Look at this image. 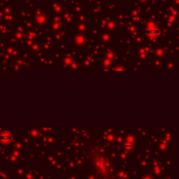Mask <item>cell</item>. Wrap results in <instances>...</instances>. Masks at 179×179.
<instances>
[{
    "label": "cell",
    "instance_id": "1",
    "mask_svg": "<svg viewBox=\"0 0 179 179\" xmlns=\"http://www.w3.org/2000/svg\"><path fill=\"white\" fill-rule=\"evenodd\" d=\"M12 135L9 131H3L0 133V143L4 145H7L11 143Z\"/></svg>",
    "mask_w": 179,
    "mask_h": 179
},
{
    "label": "cell",
    "instance_id": "3",
    "mask_svg": "<svg viewBox=\"0 0 179 179\" xmlns=\"http://www.w3.org/2000/svg\"><path fill=\"white\" fill-rule=\"evenodd\" d=\"M143 179H153L150 176H148V175H147V176H144L143 178Z\"/></svg>",
    "mask_w": 179,
    "mask_h": 179
},
{
    "label": "cell",
    "instance_id": "2",
    "mask_svg": "<svg viewBox=\"0 0 179 179\" xmlns=\"http://www.w3.org/2000/svg\"><path fill=\"white\" fill-rule=\"evenodd\" d=\"M145 34L147 37H148L149 38L151 39H155L158 36L160 35V30L157 29V28H149V29H147L145 30Z\"/></svg>",
    "mask_w": 179,
    "mask_h": 179
}]
</instances>
